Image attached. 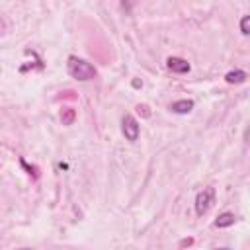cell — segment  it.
<instances>
[{"label": "cell", "instance_id": "6da1fadb", "mask_svg": "<svg viewBox=\"0 0 250 250\" xmlns=\"http://www.w3.org/2000/svg\"><path fill=\"white\" fill-rule=\"evenodd\" d=\"M68 74L74 78V80H80V82H86V80H92L96 78V66L90 64L88 61L80 59V57H68Z\"/></svg>", "mask_w": 250, "mask_h": 250}, {"label": "cell", "instance_id": "7a4b0ae2", "mask_svg": "<svg viewBox=\"0 0 250 250\" xmlns=\"http://www.w3.org/2000/svg\"><path fill=\"white\" fill-rule=\"evenodd\" d=\"M213 203H215V188L207 186V188H203V189L195 195V213H197L199 217L207 215V211L211 209Z\"/></svg>", "mask_w": 250, "mask_h": 250}, {"label": "cell", "instance_id": "3957f363", "mask_svg": "<svg viewBox=\"0 0 250 250\" xmlns=\"http://www.w3.org/2000/svg\"><path fill=\"white\" fill-rule=\"evenodd\" d=\"M121 133L123 137L129 141V143H135L139 139V133H141V127H139V121L133 117V115H123L121 119Z\"/></svg>", "mask_w": 250, "mask_h": 250}, {"label": "cell", "instance_id": "277c9868", "mask_svg": "<svg viewBox=\"0 0 250 250\" xmlns=\"http://www.w3.org/2000/svg\"><path fill=\"white\" fill-rule=\"evenodd\" d=\"M166 66H168V70H172L176 74L189 72V62L186 59H180V57H168L166 59Z\"/></svg>", "mask_w": 250, "mask_h": 250}, {"label": "cell", "instance_id": "5b68a950", "mask_svg": "<svg viewBox=\"0 0 250 250\" xmlns=\"http://www.w3.org/2000/svg\"><path fill=\"white\" fill-rule=\"evenodd\" d=\"M170 109H172L174 113H180V115L189 113V111L193 109V100H178V102L170 104Z\"/></svg>", "mask_w": 250, "mask_h": 250}, {"label": "cell", "instance_id": "8992f818", "mask_svg": "<svg viewBox=\"0 0 250 250\" xmlns=\"http://www.w3.org/2000/svg\"><path fill=\"white\" fill-rule=\"evenodd\" d=\"M234 221H236L234 213H230V211H225V213H221V215L215 219V227H217V229H227V227L234 225Z\"/></svg>", "mask_w": 250, "mask_h": 250}, {"label": "cell", "instance_id": "52a82bcc", "mask_svg": "<svg viewBox=\"0 0 250 250\" xmlns=\"http://www.w3.org/2000/svg\"><path fill=\"white\" fill-rule=\"evenodd\" d=\"M225 80L229 82V84H242L244 80H246V72L244 70H230V72H227L225 74Z\"/></svg>", "mask_w": 250, "mask_h": 250}, {"label": "cell", "instance_id": "ba28073f", "mask_svg": "<svg viewBox=\"0 0 250 250\" xmlns=\"http://www.w3.org/2000/svg\"><path fill=\"white\" fill-rule=\"evenodd\" d=\"M74 119H76V111L72 107H62L61 109V121H62V125H72Z\"/></svg>", "mask_w": 250, "mask_h": 250}, {"label": "cell", "instance_id": "9c48e42d", "mask_svg": "<svg viewBox=\"0 0 250 250\" xmlns=\"http://www.w3.org/2000/svg\"><path fill=\"white\" fill-rule=\"evenodd\" d=\"M240 31H242L244 35H250V16H244V18L240 20Z\"/></svg>", "mask_w": 250, "mask_h": 250}, {"label": "cell", "instance_id": "30bf717a", "mask_svg": "<svg viewBox=\"0 0 250 250\" xmlns=\"http://www.w3.org/2000/svg\"><path fill=\"white\" fill-rule=\"evenodd\" d=\"M133 86H135V88H139V86H143V82H139V80H133Z\"/></svg>", "mask_w": 250, "mask_h": 250}]
</instances>
